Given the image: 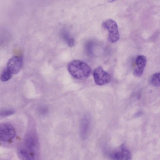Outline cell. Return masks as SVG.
<instances>
[{
    "label": "cell",
    "mask_w": 160,
    "mask_h": 160,
    "mask_svg": "<svg viewBox=\"0 0 160 160\" xmlns=\"http://www.w3.org/2000/svg\"><path fill=\"white\" fill-rule=\"evenodd\" d=\"M68 69L72 76L79 80L87 79L91 72L90 67L85 62L79 60H74L70 62Z\"/></svg>",
    "instance_id": "6da1fadb"
},
{
    "label": "cell",
    "mask_w": 160,
    "mask_h": 160,
    "mask_svg": "<svg viewBox=\"0 0 160 160\" xmlns=\"http://www.w3.org/2000/svg\"><path fill=\"white\" fill-rule=\"evenodd\" d=\"M102 25L108 32V39L110 42L115 43L119 40L118 26L114 21L111 19L106 20L102 22Z\"/></svg>",
    "instance_id": "7a4b0ae2"
},
{
    "label": "cell",
    "mask_w": 160,
    "mask_h": 160,
    "mask_svg": "<svg viewBox=\"0 0 160 160\" xmlns=\"http://www.w3.org/2000/svg\"><path fill=\"white\" fill-rule=\"evenodd\" d=\"M15 135V130L12 125L7 123L0 124V141L4 142L9 141Z\"/></svg>",
    "instance_id": "3957f363"
},
{
    "label": "cell",
    "mask_w": 160,
    "mask_h": 160,
    "mask_svg": "<svg viewBox=\"0 0 160 160\" xmlns=\"http://www.w3.org/2000/svg\"><path fill=\"white\" fill-rule=\"evenodd\" d=\"M93 74L95 83L98 85H105L110 81V75L101 66L98 67L94 70Z\"/></svg>",
    "instance_id": "277c9868"
},
{
    "label": "cell",
    "mask_w": 160,
    "mask_h": 160,
    "mask_svg": "<svg viewBox=\"0 0 160 160\" xmlns=\"http://www.w3.org/2000/svg\"><path fill=\"white\" fill-rule=\"evenodd\" d=\"M23 58L21 56H14L8 60L6 68L12 74L18 73L21 68Z\"/></svg>",
    "instance_id": "5b68a950"
},
{
    "label": "cell",
    "mask_w": 160,
    "mask_h": 160,
    "mask_svg": "<svg viewBox=\"0 0 160 160\" xmlns=\"http://www.w3.org/2000/svg\"><path fill=\"white\" fill-rule=\"evenodd\" d=\"M110 157L113 160H131L132 155L129 150L122 145L112 152Z\"/></svg>",
    "instance_id": "8992f818"
},
{
    "label": "cell",
    "mask_w": 160,
    "mask_h": 160,
    "mask_svg": "<svg viewBox=\"0 0 160 160\" xmlns=\"http://www.w3.org/2000/svg\"><path fill=\"white\" fill-rule=\"evenodd\" d=\"M147 63V59L143 55L138 56L135 60V66L133 70V74L137 77H139L142 74Z\"/></svg>",
    "instance_id": "52a82bcc"
},
{
    "label": "cell",
    "mask_w": 160,
    "mask_h": 160,
    "mask_svg": "<svg viewBox=\"0 0 160 160\" xmlns=\"http://www.w3.org/2000/svg\"><path fill=\"white\" fill-rule=\"evenodd\" d=\"M38 142L36 135L34 133L29 134L26 137L25 141L27 149L34 154L38 148Z\"/></svg>",
    "instance_id": "ba28073f"
},
{
    "label": "cell",
    "mask_w": 160,
    "mask_h": 160,
    "mask_svg": "<svg viewBox=\"0 0 160 160\" xmlns=\"http://www.w3.org/2000/svg\"><path fill=\"white\" fill-rule=\"evenodd\" d=\"M18 153L22 160H36L34 155L27 149L20 148L18 151Z\"/></svg>",
    "instance_id": "9c48e42d"
},
{
    "label": "cell",
    "mask_w": 160,
    "mask_h": 160,
    "mask_svg": "<svg viewBox=\"0 0 160 160\" xmlns=\"http://www.w3.org/2000/svg\"><path fill=\"white\" fill-rule=\"evenodd\" d=\"M151 84L153 86L158 87L160 85V73L157 72L154 74L150 79Z\"/></svg>",
    "instance_id": "30bf717a"
},
{
    "label": "cell",
    "mask_w": 160,
    "mask_h": 160,
    "mask_svg": "<svg viewBox=\"0 0 160 160\" xmlns=\"http://www.w3.org/2000/svg\"><path fill=\"white\" fill-rule=\"evenodd\" d=\"M12 74L7 69H5L2 72L0 78L3 82H5L10 79L12 77Z\"/></svg>",
    "instance_id": "8fae6325"
},
{
    "label": "cell",
    "mask_w": 160,
    "mask_h": 160,
    "mask_svg": "<svg viewBox=\"0 0 160 160\" xmlns=\"http://www.w3.org/2000/svg\"><path fill=\"white\" fill-rule=\"evenodd\" d=\"M14 111L12 109H8L0 111V116H7L11 115L14 113Z\"/></svg>",
    "instance_id": "7c38bea8"
}]
</instances>
